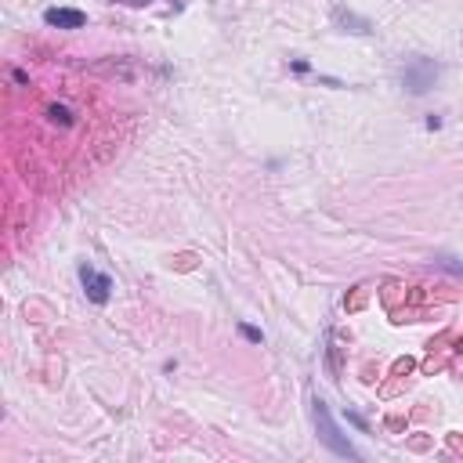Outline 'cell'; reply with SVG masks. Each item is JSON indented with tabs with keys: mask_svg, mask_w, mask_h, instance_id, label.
<instances>
[{
	"mask_svg": "<svg viewBox=\"0 0 463 463\" xmlns=\"http://www.w3.org/2000/svg\"><path fill=\"white\" fill-rule=\"evenodd\" d=\"M438 76H442V65L424 58V54H416V58H409V62H405V69H402V87L409 91V94H427Z\"/></svg>",
	"mask_w": 463,
	"mask_h": 463,
	"instance_id": "7a4b0ae2",
	"label": "cell"
},
{
	"mask_svg": "<svg viewBox=\"0 0 463 463\" xmlns=\"http://www.w3.org/2000/svg\"><path fill=\"white\" fill-rule=\"evenodd\" d=\"M44 22L54 25V30H80L83 22H87V15L76 8H47L44 11Z\"/></svg>",
	"mask_w": 463,
	"mask_h": 463,
	"instance_id": "277c9868",
	"label": "cell"
},
{
	"mask_svg": "<svg viewBox=\"0 0 463 463\" xmlns=\"http://www.w3.org/2000/svg\"><path fill=\"white\" fill-rule=\"evenodd\" d=\"M336 22H341V25H352V33H373L369 19H358V15H352V11H344V8H336Z\"/></svg>",
	"mask_w": 463,
	"mask_h": 463,
	"instance_id": "5b68a950",
	"label": "cell"
},
{
	"mask_svg": "<svg viewBox=\"0 0 463 463\" xmlns=\"http://www.w3.org/2000/svg\"><path fill=\"white\" fill-rule=\"evenodd\" d=\"M239 333L246 336L250 344H261V341H264V333H261L257 326H250V322H239Z\"/></svg>",
	"mask_w": 463,
	"mask_h": 463,
	"instance_id": "52a82bcc",
	"label": "cell"
},
{
	"mask_svg": "<svg viewBox=\"0 0 463 463\" xmlns=\"http://www.w3.org/2000/svg\"><path fill=\"white\" fill-rule=\"evenodd\" d=\"M312 420H315V431H319V442L330 449V453H336V456H344V460H358V449L352 445L341 434V427H336V420L330 416V405L322 402V398H315L312 402Z\"/></svg>",
	"mask_w": 463,
	"mask_h": 463,
	"instance_id": "6da1fadb",
	"label": "cell"
},
{
	"mask_svg": "<svg viewBox=\"0 0 463 463\" xmlns=\"http://www.w3.org/2000/svg\"><path fill=\"white\" fill-rule=\"evenodd\" d=\"M80 283H83V293H87L91 304H109V297H112V279L105 272L91 268V264H80Z\"/></svg>",
	"mask_w": 463,
	"mask_h": 463,
	"instance_id": "3957f363",
	"label": "cell"
},
{
	"mask_svg": "<svg viewBox=\"0 0 463 463\" xmlns=\"http://www.w3.org/2000/svg\"><path fill=\"white\" fill-rule=\"evenodd\" d=\"M138 4H142V0H138Z\"/></svg>",
	"mask_w": 463,
	"mask_h": 463,
	"instance_id": "9c48e42d",
	"label": "cell"
},
{
	"mask_svg": "<svg viewBox=\"0 0 463 463\" xmlns=\"http://www.w3.org/2000/svg\"><path fill=\"white\" fill-rule=\"evenodd\" d=\"M442 264H445V268H453V272H460V275H463V264H456V261H449V257H445Z\"/></svg>",
	"mask_w": 463,
	"mask_h": 463,
	"instance_id": "ba28073f",
	"label": "cell"
},
{
	"mask_svg": "<svg viewBox=\"0 0 463 463\" xmlns=\"http://www.w3.org/2000/svg\"><path fill=\"white\" fill-rule=\"evenodd\" d=\"M47 116H51L54 123H62V127H69V123H73V116H69V109H65V105H51V109H47Z\"/></svg>",
	"mask_w": 463,
	"mask_h": 463,
	"instance_id": "8992f818",
	"label": "cell"
}]
</instances>
